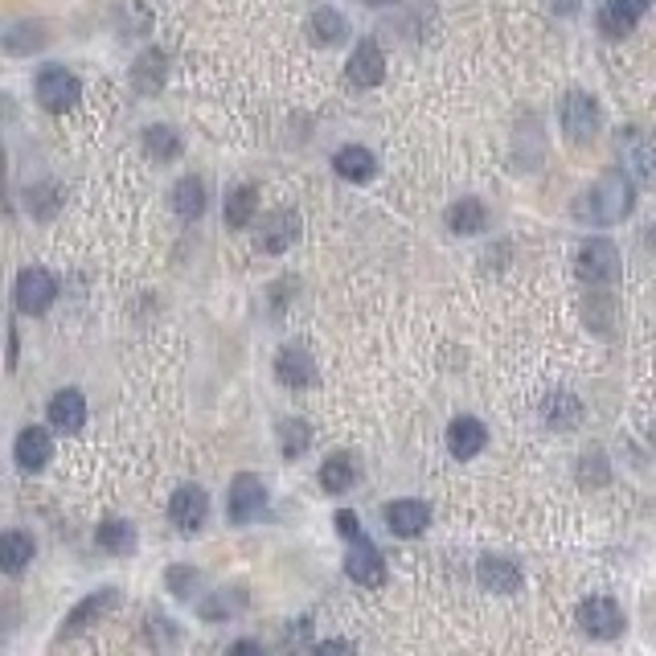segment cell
<instances>
[{
  "mask_svg": "<svg viewBox=\"0 0 656 656\" xmlns=\"http://www.w3.org/2000/svg\"><path fill=\"white\" fill-rule=\"evenodd\" d=\"M632 205H636V186H632V177H628V172L607 169L587 193L574 198V218L583 222V226H616V222H623L632 214Z\"/></svg>",
  "mask_w": 656,
  "mask_h": 656,
  "instance_id": "6da1fadb",
  "label": "cell"
},
{
  "mask_svg": "<svg viewBox=\"0 0 656 656\" xmlns=\"http://www.w3.org/2000/svg\"><path fill=\"white\" fill-rule=\"evenodd\" d=\"M574 271H579V279L591 287L616 284L623 271L620 247H616L611 238H587V242L579 247V254H574Z\"/></svg>",
  "mask_w": 656,
  "mask_h": 656,
  "instance_id": "7a4b0ae2",
  "label": "cell"
},
{
  "mask_svg": "<svg viewBox=\"0 0 656 656\" xmlns=\"http://www.w3.org/2000/svg\"><path fill=\"white\" fill-rule=\"evenodd\" d=\"M267 509H271V492L267 485H263V476L242 472V476L230 480V492H226V517H230V525L259 522Z\"/></svg>",
  "mask_w": 656,
  "mask_h": 656,
  "instance_id": "3957f363",
  "label": "cell"
},
{
  "mask_svg": "<svg viewBox=\"0 0 656 656\" xmlns=\"http://www.w3.org/2000/svg\"><path fill=\"white\" fill-rule=\"evenodd\" d=\"M34 95L37 103L46 107V111H74L79 99H83V83H79V74L67 67H41L34 79Z\"/></svg>",
  "mask_w": 656,
  "mask_h": 656,
  "instance_id": "277c9868",
  "label": "cell"
},
{
  "mask_svg": "<svg viewBox=\"0 0 656 656\" xmlns=\"http://www.w3.org/2000/svg\"><path fill=\"white\" fill-rule=\"evenodd\" d=\"M579 628L591 640H620L628 632V616L611 595H591L579 604Z\"/></svg>",
  "mask_w": 656,
  "mask_h": 656,
  "instance_id": "5b68a950",
  "label": "cell"
},
{
  "mask_svg": "<svg viewBox=\"0 0 656 656\" xmlns=\"http://www.w3.org/2000/svg\"><path fill=\"white\" fill-rule=\"evenodd\" d=\"M345 574L354 579L357 587H382L386 583V558L373 546L370 534L349 538V546H345Z\"/></svg>",
  "mask_w": 656,
  "mask_h": 656,
  "instance_id": "8992f818",
  "label": "cell"
},
{
  "mask_svg": "<svg viewBox=\"0 0 656 656\" xmlns=\"http://www.w3.org/2000/svg\"><path fill=\"white\" fill-rule=\"evenodd\" d=\"M119 595L116 587H99V591H91L86 599H79V604L70 607L67 611V620H62V628H58V640H74V636H83L86 628H95V623L111 611V607H119Z\"/></svg>",
  "mask_w": 656,
  "mask_h": 656,
  "instance_id": "52a82bcc",
  "label": "cell"
},
{
  "mask_svg": "<svg viewBox=\"0 0 656 656\" xmlns=\"http://www.w3.org/2000/svg\"><path fill=\"white\" fill-rule=\"evenodd\" d=\"M53 296H58V279L46 267H25L17 275V284H13V300H17L25 317H41L53 303Z\"/></svg>",
  "mask_w": 656,
  "mask_h": 656,
  "instance_id": "ba28073f",
  "label": "cell"
},
{
  "mask_svg": "<svg viewBox=\"0 0 656 656\" xmlns=\"http://www.w3.org/2000/svg\"><path fill=\"white\" fill-rule=\"evenodd\" d=\"M210 517V492L202 485H181L172 488L169 497V522L181 529V534H198Z\"/></svg>",
  "mask_w": 656,
  "mask_h": 656,
  "instance_id": "9c48e42d",
  "label": "cell"
},
{
  "mask_svg": "<svg viewBox=\"0 0 656 656\" xmlns=\"http://www.w3.org/2000/svg\"><path fill=\"white\" fill-rule=\"evenodd\" d=\"M562 132L574 144H587L591 135L599 132V103L591 99L587 91H566V99H562Z\"/></svg>",
  "mask_w": 656,
  "mask_h": 656,
  "instance_id": "30bf717a",
  "label": "cell"
},
{
  "mask_svg": "<svg viewBox=\"0 0 656 656\" xmlns=\"http://www.w3.org/2000/svg\"><path fill=\"white\" fill-rule=\"evenodd\" d=\"M382 517H386V529L394 538H419L431 525V505L419 501V497H398L382 509Z\"/></svg>",
  "mask_w": 656,
  "mask_h": 656,
  "instance_id": "8fae6325",
  "label": "cell"
},
{
  "mask_svg": "<svg viewBox=\"0 0 656 656\" xmlns=\"http://www.w3.org/2000/svg\"><path fill=\"white\" fill-rule=\"evenodd\" d=\"M50 460H53L50 431L46 427H21L17 439H13V464L21 472H29V476H37V472H46Z\"/></svg>",
  "mask_w": 656,
  "mask_h": 656,
  "instance_id": "7c38bea8",
  "label": "cell"
},
{
  "mask_svg": "<svg viewBox=\"0 0 656 656\" xmlns=\"http://www.w3.org/2000/svg\"><path fill=\"white\" fill-rule=\"evenodd\" d=\"M275 378L291 390H308L317 382V357L291 341V345H284V349L275 354Z\"/></svg>",
  "mask_w": 656,
  "mask_h": 656,
  "instance_id": "4fadbf2b",
  "label": "cell"
},
{
  "mask_svg": "<svg viewBox=\"0 0 656 656\" xmlns=\"http://www.w3.org/2000/svg\"><path fill=\"white\" fill-rule=\"evenodd\" d=\"M620 156L628 172L640 177V181H648L656 172V140L644 128H623L620 132Z\"/></svg>",
  "mask_w": 656,
  "mask_h": 656,
  "instance_id": "5bb4252c",
  "label": "cell"
},
{
  "mask_svg": "<svg viewBox=\"0 0 656 656\" xmlns=\"http://www.w3.org/2000/svg\"><path fill=\"white\" fill-rule=\"evenodd\" d=\"M165 79H169V53L148 46V50H140V58L132 62V91L135 95H160L165 91Z\"/></svg>",
  "mask_w": 656,
  "mask_h": 656,
  "instance_id": "9a60e30c",
  "label": "cell"
},
{
  "mask_svg": "<svg viewBox=\"0 0 656 656\" xmlns=\"http://www.w3.org/2000/svg\"><path fill=\"white\" fill-rule=\"evenodd\" d=\"M345 74H349V83L354 86H378L382 83V79H386V53H382V46H378L373 37H361V41H357V50L349 53Z\"/></svg>",
  "mask_w": 656,
  "mask_h": 656,
  "instance_id": "2e32d148",
  "label": "cell"
},
{
  "mask_svg": "<svg viewBox=\"0 0 656 656\" xmlns=\"http://www.w3.org/2000/svg\"><path fill=\"white\" fill-rule=\"evenodd\" d=\"M476 579H480V587L492 591V595H513V591H522L525 574L522 566L513 562V558H501V554H485L476 562Z\"/></svg>",
  "mask_w": 656,
  "mask_h": 656,
  "instance_id": "e0dca14e",
  "label": "cell"
},
{
  "mask_svg": "<svg viewBox=\"0 0 656 656\" xmlns=\"http://www.w3.org/2000/svg\"><path fill=\"white\" fill-rule=\"evenodd\" d=\"M46 415H50V427L62 431V436H79L86 427V398L83 390H58L46 403Z\"/></svg>",
  "mask_w": 656,
  "mask_h": 656,
  "instance_id": "ac0fdd59",
  "label": "cell"
},
{
  "mask_svg": "<svg viewBox=\"0 0 656 656\" xmlns=\"http://www.w3.org/2000/svg\"><path fill=\"white\" fill-rule=\"evenodd\" d=\"M37 558V538L29 529H0V571L25 574Z\"/></svg>",
  "mask_w": 656,
  "mask_h": 656,
  "instance_id": "d6986e66",
  "label": "cell"
},
{
  "mask_svg": "<svg viewBox=\"0 0 656 656\" xmlns=\"http://www.w3.org/2000/svg\"><path fill=\"white\" fill-rule=\"evenodd\" d=\"M488 448V427L480 419H472V415H455L448 422V452L455 460H472V455H480Z\"/></svg>",
  "mask_w": 656,
  "mask_h": 656,
  "instance_id": "ffe728a7",
  "label": "cell"
},
{
  "mask_svg": "<svg viewBox=\"0 0 656 656\" xmlns=\"http://www.w3.org/2000/svg\"><path fill=\"white\" fill-rule=\"evenodd\" d=\"M296 238H300V214H296V210H275V214L259 226V247L267 254L291 251Z\"/></svg>",
  "mask_w": 656,
  "mask_h": 656,
  "instance_id": "44dd1931",
  "label": "cell"
},
{
  "mask_svg": "<svg viewBox=\"0 0 656 656\" xmlns=\"http://www.w3.org/2000/svg\"><path fill=\"white\" fill-rule=\"evenodd\" d=\"M46 41H50V25H46V21H34V17L17 21V25H9V29L0 34L4 53H17V58H29V53L46 50Z\"/></svg>",
  "mask_w": 656,
  "mask_h": 656,
  "instance_id": "7402d4cb",
  "label": "cell"
},
{
  "mask_svg": "<svg viewBox=\"0 0 656 656\" xmlns=\"http://www.w3.org/2000/svg\"><path fill=\"white\" fill-rule=\"evenodd\" d=\"M653 9V0H604L599 9V25L607 37H623L636 29V21Z\"/></svg>",
  "mask_w": 656,
  "mask_h": 656,
  "instance_id": "603a6c76",
  "label": "cell"
},
{
  "mask_svg": "<svg viewBox=\"0 0 656 656\" xmlns=\"http://www.w3.org/2000/svg\"><path fill=\"white\" fill-rule=\"evenodd\" d=\"M95 546L111 558H128L135 554V546H140V529H135V522H128V517H107V522H99V529H95Z\"/></svg>",
  "mask_w": 656,
  "mask_h": 656,
  "instance_id": "cb8c5ba5",
  "label": "cell"
},
{
  "mask_svg": "<svg viewBox=\"0 0 656 656\" xmlns=\"http://www.w3.org/2000/svg\"><path fill=\"white\" fill-rule=\"evenodd\" d=\"M361 480V464H357L354 452H333L324 464H320V488L329 492V497H341V492H349V488Z\"/></svg>",
  "mask_w": 656,
  "mask_h": 656,
  "instance_id": "d4e9b609",
  "label": "cell"
},
{
  "mask_svg": "<svg viewBox=\"0 0 656 656\" xmlns=\"http://www.w3.org/2000/svg\"><path fill=\"white\" fill-rule=\"evenodd\" d=\"M333 172H337L341 181H354V186H366L373 172H378V156H373L370 148H361V144L337 148V156H333Z\"/></svg>",
  "mask_w": 656,
  "mask_h": 656,
  "instance_id": "484cf974",
  "label": "cell"
},
{
  "mask_svg": "<svg viewBox=\"0 0 656 656\" xmlns=\"http://www.w3.org/2000/svg\"><path fill=\"white\" fill-rule=\"evenodd\" d=\"M308 37L317 46H337V41L349 37V21L341 17L333 4H320V9H312V17H308Z\"/></svg>",
  "mask_w": 656,
  "mask_h": 656,
  "instance_id": "4316f807",
  "label": "cell"
},
{
  "mask_svg": "<svg viewBox=\"0 0 656 656\" xmlns=\"http://www.w3.org/2000/svg\"><path fill=\"white\" fill-rule=\"evenodd\" d=\"M169 205H172V214H177V218L198 222L205 214V186L198 181V177H181L169 193Z\"/></svg>",
  "mask_w": 656,
  "mask_h": 656,
  "instance_id": "83f0119b",
  "label": "cell"
},
{
  "mask_svg": "<svg viewBox=\"0 0 656 656\" xmlns=\"http://www.w3.org/2000/svg\"><path fill=\"white\" fill-rule=\"evenodd\" d=\"M488 226V210H485V202L480 198H460V202L448 210V230L452 235H480Z\"/></svg>",
  "mask_w": 656,
  "mask_h": 656,
  "instance_id": "f1b7e54d",
  "label": "cell"
},
{
  "mask_svg": "<svg viewBox=\"0 0 656 656\" xmlns=\"http://www.w3.org/2000/svg\"><path fill=\"white\" fill-rule=\"evenodd\" d=\"M541 415H546V427H554V431H574V427L583 422V403H579L574 394H566V390H558V394L546 398Z\"/></svg>",
  "mask_w": 656,
  "mask_h": 656,
  "instance_id": "f546056e",
  "label": "cell"
},
{
  "mask_svg": "<svg viewBox=\"0 0 656 656\" xmlns=\"http://www.w3.org/2000/svg\"><path fill=\"white\" fill-rule=\"evenodd\" d=\"M259 210V189L254 186H235L226 193V226L230 230H247Z\"/></svg>",
  "mask_w": 656,
  "mask_h": 656,
  "instance_id": "4dcf8cb0",
  "label": "cell"
},
{
  "mask_svg": "<svg viewBox=\"0 0 656 656\" xmlns=\"http://www.w3.org/2000/svg\"><path fill=\"white\" fill-rule=\"evenodd\" d=\"M275 439H279V455H284V460H300V455L312 448V427L303 419H279Z\"/></svg>",
  "mask_w": 656,
  "mask_h": 656,
  "instance_id": "1f68e13d",
  "label": "cell"
},
{
  "mask_svg": "<svg viewBox=\"0 0 656 656\" xmlns=\"http://www.w3.org/2000/svg\"><path fill=\"white\" fill-rule=\"evenodd\" d=\"M144 152L152 160H177L181 156V135L172 132L169 123H152V128H144Z\"/></svg>",
  "mask_w": 656,
  "mask_h": 656,
  "instance_id": "d6a6232c",
  "label": "cell"
},
{
  "mask_svg": "<svg viewBox=\"0 0 656 656\" xmlns=\"http://www.w3.org/2000/svg\"><path fill=\"white\" fill-rule=\"evenodd\" d=\"M165 587H169L172 599H193L198 591H202V571L198 566H186V562H172L169 571H165Z\"/></svg>",
  "mask_w": 656,
  "mask_h": 656,
  "instance_id": "836d02e7",
  "label": "cell"
},
{
  "mask_svg": "<svg viewBox=\"0 0 656 656\" xmlns=\"http://www.w3.org/2000/svg\"><path fill=\"white\" fill-rule=\"evenodd\" d=\"M238 607H242V595L218 591V595H210V599L198 604V616H202L205 623H222V620H230V616H238Z\"/></svg>",
  "mask_w": 656,
  "mask_h": 656,
  "instance_id": "e575fe53",
  "label": "cell"
},
{
  "mask_svg": "<svg viewBox=\"0 0 656 656\" xmlns=\"http://www.w3.org/2000/svg\"><path fill=\"white\" fill-rule=\"evenodd\" d=\"M317 656H357V648L349 644V640L333 636V640H320V644H317Z\"/></svg>",
  "mask_w": 656,
  "mask_h": 656,
  "instance_id": "d590c367",
  "label": "cell"
},
{
  "mask_svg": "<svg viewBox=\"0 0 656 656\" xmlns=\"http://www.w3.org/2000/svg\"><path fill=\"white\" fill-rule=\"evenodd\" d=\"M337 534H341L345 541L361 534V522H357V513H349V509H341V513H337Z\"/></svg>",
  "mask_w": 656,
  "mask_h": 656,
  "instance_id": "8d00e7d4",
  "label": "cell"
},
{
  "mask_svg": "<svg viewBox=\"0 0 656 656\" xmlns=\"http://www.w3.org/2000/svg\"><path fill=\"white\" fill-rule=\"evenodd\" d=\"M226 656H267V648H263L259 640H235V644L226 648Z\"/></svg>",
  "mask_w": 656,
  "mask_h": 656,
  "instance_id": "74e56055",
  "label": "cell"
},
{
  "mask_svg": "<svg viewBox=\"0 0 656 656\" xmlns=\"http://www.w3.org/2000/svg\"><path fill=\"white\" fill-rule=\"evenodd\" d=\"M361 4H370V9H386V4H398V0H361Z\"/></svg>",
  "mask_w": 656,
  "mask_h": 656,
  "instance_id": "f35d334b",
  "label": "cell"
},
{
  "mask_svg": "<svg viewBox=\"0 0 656 656\" xmlns=\"http://www.w3.org/2000/svg\"><path fill=\"white\" fill-rule=\"evenodd\" d=\"M648 436H653V443H656V422H653V427H648Z\"/></svg>",
  "mask_w": 656,
  "mask_h": 656,
  "instance_id": "ab89813d",
  "label": "cell"
}]
</instances>
